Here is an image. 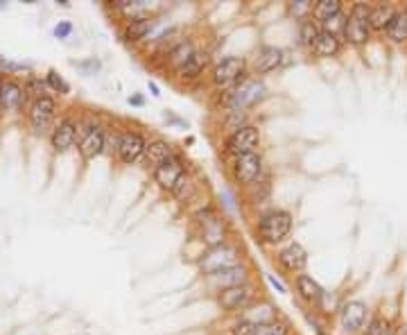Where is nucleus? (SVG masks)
<instances>
[{"label": "nucleus", "mask_w": 407, "mask_h": 335, "mask_svg": "<svg viewBox=\"0 0 407 335\" xmlns=\"http://www.w3.org/2000/svg\"><path fill=\"white\" fill-rule=\"evenodd\" d=\"M3 79H5V75H3V73H0V84H3Z\"/></svg>", "instance_id": "obj_44"}, {"label": "nucleus", "mask_w": 407, "mask_h": 335, "mask_svg": "<svg viewBox=\"0 0 407 335\" xmlns=\"http://www.w3.org/2000/svg\"><path fill=\"white\" fill-rule=\"evenodd\" d=\"M73 23L71 21H59V23H57V25L52 28V34H55V37L57 39H68V37H71V34H73Z\"/></svg>", "instance_id": "obj_39"}, {"label": "nucleus", "mask_w": 407, "mask_h": 335, "mask_svg": "<svg viewBox=\"0 0 407 335\" xmlns=\"http://www.w3.org/2000/svg\"><path fill=\"white\" fill-rule=\"evenodd\" d=\"M297 32H299V45L310 55V50L315 48V43H317L319 34H321L319 23L312 21V16H310V18H306V21L297 23Z\"/></svg>", "instance_id": "obj_29"}, {"label": "nucleus", "mask_w": 407, "mask_h": 335, "mask_svg": "<svg viewBox=\"0 0 407 335\" xmlns=\"http://www.w3.org/2000/svg\"><path fill=\"white\" fill-rule=\"evenodd\" d=\"M251 274H253L251 265L244 261V263L236 265V268H229V270H222V272H217V274L204 276V285L215 295L219 290H227V288L251 283Z\"/></svg>", "instance_id": "obj_17"}, {"label": "nucleus", "mask_w": 407, "mask_h": 335, "mask_svg": "<svg viewBox=\"0 0 407 335\" xmlns=\"http://www.w3.org/2000/svg\"><path fill=\"white\" fill-rule=\"evenodd\" d=\"M208 71H211V52L204 48H197V52L174 75H177V79L183 84H195L200 82Z\"/></svg>", "instance_id": "obj_21"}, {"label": "nucleus", "mask_w": 407, "mask_h": 335, "mask_svg": "<svg viewBox=\"0 0 407 335\" xmlns=\"http://www.w3.org/2000/svg\"><path fill=\"white\" fill-rule=\"evenodd\" d=\"M130 105H143V98L141 96H132L130 98Z\"/></svg>", "instance_id": "obj_42"}, {"label": "nucleus", "mask_w": 407, "mask_h": 335, "mask_svg": "<svg viewBox=\"0 0 407 335\" xmlns=\"http://www.w3.org/2000/svg\"><path fill=\"white\" fill-rule=\"evenodd\" d=\"M267 98V84L263 77H253L249 75L244 79L242 84H238L234 91H229V93H222L219 102H222V107L227 111H249L253 109L256 105H260V102Z\"/></svg>", "instance_id": "obj_6"}, {"label": "nucleus", "mask_w": 407, "mask_h": 335, "mask_svg": "<svg viewBox=\"0 0 407 335\" xmlns=\"http://www.w3.org/2000/svg\"><path fill=\"white\" fill-rule=\"evenodd\" d=\"M28 107L25 86L18 77H5L0 84V111L3 113H18Z\"/></svg>", "instance_id": "obj_19"}, {"label": "nucleus", "mask_w": 407, "mask_h": 335, "mask_svg": "<svg viewBox=\"0 0 407 335\" xmlns=\"http://www.w3.org/2000/svg\"><path fill=\"white\" fill-rule=\"evenodd\" d=\"M405 9H407V5H405Z\"/></svg>", "instance_id": "obj_45"}, {"label": "nucleus", "mask_w": 407, "mask_h": 335, "mask_svg": "<svg viewBox=\"0 0 407 335\" xmlns=\"http://www.w3.org/2000/svg\"><path fill=\"white\" fill-rule=\"evenodd\" d=\"M385 39L391 45H399V48L407 45V9L405 7H401L399 14L389 23V28L385 30Z\"/></svg>", "instance_id": "obj_28"}, {"label": "nucleus", "mask_w": 407, "mask_h": 335, "mask_svg": "<svg viewBox=\"0 0 407 335\" xmlns=\"http://www.w3.org/2000/svg\"><path fill=\"white\" fill-rule=\"evenodd\" d=\"M197 52V45L195 41L188 37V39H177L172 45H170V50L166 52V66L170 68L172 73H177L179 68L190 59V57Z\"/></svg>", "instance_id": "obj_25"}, {"label": "nucleus", "mask_w": 407, "mask_h": 335, "mask_svg": "<svg viewBox=\"0 0 407 335\" xmlns=\"http://www.w3.org/2000/svg\"><path fill=\"white\" fill-rule=\"evenodd\" d=\"M369 3H353L346 11V25H344V34H342V41L344 45H351V48L362 50L371 43V32L369 25Z\"/></svg>", "instance_id": "obj_7"}, {"label": "nucleus", "mask_w": 407, "mask_h": 335, "mask_svg": "<svg viewBox=\"0 0 407 335\" xmlns=\"http://www.w3.org/2000/svg\"><path fill=\"white\" fill-rule=\"evenodd\" d=\"M79 138V118L73 113H62L48 134V141L55 154H66L77 145Z\"/></svg>", "instance_id": "obj_14"}, {"label": "nucleus", "mask_w": 407, "mask_h": 335, "mask_svg": "<svg viewBox=\"0 0 407 335\" xmlns=\"http://www.w3.org/2000/svg\"><path fill=\"white\" fill-rule=\"evenodd\" d=\"M344 25H346V9L344 11H340L337 16H333V18H328L326 23H321V30L323 32H331V34H335V37H342L344 34Z\"/></svg>", "instance_id": "obj_37"}, {"label": "nucleus", "mask_w": 407, "mask_h": 335, "mask_svg": "<svg viewBox=\"0 0 407 335\" xmlns=\"http://www.w3.org/2000/svg\"><path fill=\"white\" fill-rule=\"evenodd\" d=\"M120 134H122V127L120 125L107 123V145H104V154H109V157L115 159V152H118V143H120Z\"/></svg>", "instance_id": "obj_36"}, {"label": "nucleus", "mask_w": 407, "mask_h": 335, "mask_svg": "<svg viewBox=\"0 0 407 335\" xmlns=\"http://www.w3.org/2000/svg\"><path fill=\"white\" fill-rule=\"evenodd\" d=\"M265 276H267V281H270V285L274 288V290H276V293H281V295H287V288H285V285H283L281 281H278V279H276V276H272V274H265Z\"/></svg>", "instance_id": "obj_41"}, {"label": "nucleus", "mask_w": 407, "mask_h": 335, "mask_svg": "<svg viewBox=\"0 0 407 335\" xmlns=\"http://www.w3.org/2000/svg\"><path fill=\"white\" fill-rule=\"evenodd\" d=\"M263 145V132L258 125L247 123L240 125L238 130L229 132L222 141V152L227 159H234L240 154H251V152H260Z\"/></svg>", "instance_id": "obj_9"}, {"label": "nucleus", "mask_w": 407, "mask_h": 335, "mask_svg": "<svg viewBox=\"0 0 407 335\" xmlns=\"http://www.w3.org/2000/svg\"><path fill=\"white\" fill-rule=\"evenodd\" d=\"M149 91H152V96H154V98H159V96H161V93H159V86H156L154 82H149Z\"/></svg>", "instance_id": "obj_43"}, {"label": "nucleus", "mask_w": 407, "mask_h": 335, "mask_svg": "<svg viewBox=\"0 0 407 335\" xmlns=\"http://www.w3.org/2000/svg\"><path fill=\"white\" fill-rule=\"evenodd\" d=\"M45 84H48L50 93H59V96L71 93V84H68L66 79L55 71V68H50V71L45 73Z\"/></svg>", "instance_id": "obj_35"}, {"label": "nucleus", "mask_w": 407, "mask_h": 335, "mask_svg": "<svg viewBox=\"0 0 407 335\" xmlns=\"http://www.w3.org/2000/svg\"><path fill=\"white\" fill-rule=\"evenodd\" d=\"M342 50H344L342 37H335V34L321 30L319 39L315 43V48L310 50V55L315 57V59H335V57L342 55Z\"/></svg>", "instance_id": "obj_27"}, {"label": "nucleus", "mask_w": 407, "mask_h": 335, "mask_svg": "<svg viewBox=\"0 0 407 335\" xmlns=\"http://www.w3.org/2000/svg\"><path fill=\"white\" fill-rule=\"evenodd\" d=\"M23 86H25L28 102L50 96V89H48V84H45V77L41 79V77H37V75H30V77L25 79V82H23Z\"/></svg>", "instance_id": "obj_32"}, {"label": "nucleus", "mask_w": 407, "mask_h": 335, "mask_svg": "<svg viewBox=\"0 0 407 335\" xmlns=\"http://www.w3.org/2000/svg\"><path fill=\"white\" fill-rule=\"evenodd\" d=\"M188 161L183 159V154H172L166 164H161L159 168L152 170V179L163 193H172L179 183L188 177Z\"/></svg>", "instance_id": "obj_15"}, {"label": "nucleus", "mask_w": 407, "mask_h": 335, "mask_svg": "<svg viewBox=\"0 0 407 335\" xmlns=\"http://www.w3.org/2000/svg\"><path fill=\"white\" fill-rule=\"evenodd\" d=\"M25 118H28L32 134H37V136L50 134L57 118H59V102H57L52 96L32 100L25 107Z\"/></svg>", "instance_id": "obj_10"}, {"label": "nucleus", "mask_w": 407, "mask_h": 335, "mask_svg": "<svg viewBox=\"0 0 407 335\" xmlns=\"http://www.w3.org/2000/svg\"><path fill=\"white\" fill-rule=\"evenodd\" d=\"M238 317L251 322L253 327H263V324H270V322L278 319L281 315H278V306H274L272 302H267V299H256V302Z\"/></svg>", "instance_id": "obj_24"}, {"label": "nucleus", "mask_w": 407, "mask_h": 335, "mask_svg": "<svg viewBox=\"0 0 407 335\" xmlns=\"http://www.w3.org/2000/svg\"><path fill=\"white\" fill-rule=\"evenodd\" d=\"M389 335H407V322H391V331Z\"/></svg>", "instance_id": "obj_40"}, {"label": "nucleus", "mask_w": 407, "mask_h": 335, "mask_svg": "<svg viewBox=\"0 0 407 335\" xmlns=\"http://www.w3.org/2000/svg\"><path fill=\"white\" fill-rule=\"evenodd\" d=\"M285 11L292 21L301 23V21H306V18L312 16V3H310V0H294V3H287Z\"/></svg>", "instance_id": "obj_34"}, {"label": "nucleus", "mask_w": 407, "mask_h": 335, "mask_svg": "<svg viewBox=\"0 0 407 335\" xmlns=\"http://www.w3.org/2000/svg\"><path fill=\"white\" fill-rule=\"evenodd\" d=\"M193 225H195V236L202 242L206 249L224 245L234 236V227H231L229 217L224 213H219L215 204L200 206L193 213Z\"/></svg>", "instance_id": "obj_1"}, {"label": "nucleus", "mask_w": 407, "mask_h": 335, "mask_svg": "<svg viewBox=\"0 0 407 335\" xmlns=\"http://www.w3.org/2000/svg\"><path fill=\"white\" fill-rule=\"evenodd\" d=\"M249 75L251 73H249L247 57L227 55L211 66V71H208V84L222 96V93H229V91H234L238 84H242Z\"/></svg>", "instance_id": "obj_3"}, {"label": "nucleus", "mask_w": 407, "mask_h": 335, "mask_svg": "<svg viewBox=\"0 0 407 335\" xmlns=\"http://www.w3.org/2000/svg\"><path fill=\"white\" fill-rule=\"evenodd\" d=\"M285 66H287V50L278 48V45H260L256 50L253 59L249 62V73L253 77H260L281 71Z\"/></svg>", "instance_id": "obj_16"}, {"label": "nucleus", "mask_w": 407, "mask_h": 335, "mask_svg": "<svg viewBox=\"0 0 407 335\" xmlns=\"http://www.w3.org/2000/svg\"><path fill=\"white\" fill-rule=\"evenodd\" d=\"M240 263H244V249L236 240H229V242H224V245L204 249L200 256L195 259V265H197V270H200L202 276H211V274H217L222 270L236 268V265H240Z\"/></svg>", "instance_id": "obj_5"}, {"label": "nucleus", "mask_w": 407, "mask_h": 335, "mask_svg": "<svg viewBox=\"0 0 407 335\" xmlns=\"http://www.w3.org/2000/svg\"><path fill=\"white\" fill-rule=\"evenodd\" d=\"M389 331H391V319L382 313H374L360 335H389Z\"/></svg>", "instance_id": "obj_31"}, {"label": "nucleus", "mask_w": 407, "mask_h": 335, "mask_svg": "<svg viewBox=\"0 0 407 335\" xmlns=\"http://www.w3.org/2000/svg\"><path fill=\"white\" fill-rule=\"evenodd\" d=\"M256 299H258V290H256L253 283H244L236 288H227V290L215 293V302L219 310L227 315H240L244 313Z\"/></svg>", "instance_id": "obj_12"}, {"label": "nucleus", "mask_w": 407, "mask_h": 335, "mask_svg": "<svg viewBox=\"0 0 407 335\" xmlns=\"http://www.w3.org/2000/svg\"><path fill=\"white\" fill-rule=\"evenodd\" d=\"M340 11H344L342 0H319V3H312V21H317L321 25V23L340 14Z\"/></svg>", "instance_id": "obj_30"}, {"label": "nucleus", "mask_w": 407, "mask_h": 335, "mask_svg": "<svg viewBox=\"0 0 407 335\" xmlns=\"http://www.w3.org/2000/svg\"><path fill=\"white\" fill-rule=\"evenodd\" d=\"M274 261H276V265H278V268H281L285 274L297 276V274H301V272H306L310 259H308L306 247L301 245V242L290 240V242H285L283 247H278V251L274 254Z\"/></svg>", "instance_id": "obj_18"}, {"label": "nucleus", "mask_w": 407, "mask_h": 335, "mask_svg": "<svg viewBox=\"0 0 407 335\" xmlns=\"http://www.w3.org/2000/svg\"><path fill=\"white\" fill-rule=\"evenodd\" d=\"M371 317V310L360 299H348L337 308V329L342 335H360Z\"/></svg>", "instance_id": "obj_11"}, {"label": "nucleus", "mask_w": 407, "mask_h": 335, "mask_svg": "<svg viewBox=\"0 0 407 335\" xmlns=\"http://www.w3.org/2000/svg\"><path fill=\"white\" fill-rule=\"evenodd\" d=\"M156 28V18L152 14L145 16H134V18H125V23L120 25V37L125 43H143L149 41L152 37V30Z\"/></svg>", "instance_id": "obj_20"}, {"label": "nucleus", "mask_w": 407, "mask_h": 335, "mask_svg": "<svg viewBox=\"0 0 407 335\" xmlns=\"http://www.w3.org/2000/svg\"><path fill=\"white\" fill-rule=\"evenodd\" d=\"M229 172H231V179L238 188H249L253 183L263 181L270 172H267L265 166V157L260 152H251V154H240L229 159Z\"/></svg>", "instance_id": "obj_8"}, {"label": "nucleus", "mask_w": 407, "mask_h": 335, "mask_svg": "<svg viewBox=\"0 0 407 335\" xmlns=\"http://www.w3.org/2000/svg\"><path fill=\"white\" fill-rule=\"evenodd\" d=\"M256 335H294V329L287 319L278 317V319L270 322V324H263L256 329Z\"/></svg>", "instance_id": "obj_33"}, {"label": "nucleus", "mask_w": 407, "mask_h": 335, "mask_svg": "<svg viewBox=\"0 0 407 335\" xmlns=\"http://www.w3.org/2000/svg\"><path fill=\"white\" fill-rule=\"evenodd\" d=\"M399 5L394 3H376L369 7V25L374 34H385V30L389 28V23L394 21V16L399 14Z\"/></svg>", "instance_id": "obj_26"}, {"label": "nucleus", "mask_w": 407, "mask_h": 335, "mask_svg": "<svg viewBox=\"0 0 407 335\" xmlns=\"http://www.w3.org/2000/svg\"><path fill=\"white\" fill-rule=\"evenodd\" d=\"M149 138L145 132L136 130V127H122L120 134V143H118V152H115V161L122 166H136L141 164L145 157Z\"/></svg>", "instance_id": "obj_13"}, {"label": "nucleus", "mask_w": 407, "mask_h": 335, "mask_svg": "<svg viewBox=\"0 0 407 335\" xmlns=\"http://www.w3.org/2000/svg\"><path fill=\"white\" fill-rule=\"evenodd\" d=\"M172 154H177V149H174V145L168 141V138H161V136L149 138L147 149H145V157H143V164H145V168L154 170L161 164H166V161Z\"/></svg>", "instance_id": "obj_23"}, {"label": "nucleus", "mask_w": 407, "mask_h": 335, "mask_svg": "<svg viewBox=\"0 0 407 335\" xmlns=\"http://www.w3.org/2000/svg\"><path fill=\"white\" fill-rule=\"evenodd\" d=\"M292 283H294V293H297V297L301 299V302H306L312 308H319L326 290L315 279H312L308 272H301V274L292 276Z\"/></svg>", "instance_id": "obj_22"}, {"label": "nucleus", "mask_w": 407, "mask_h": 335, "mask_svg": "<svg viewBox=\"0 0 407 335\" xmlns=\"http://www.w3.org/2000/svg\"><path fill=\"white\" fill-rule=\"evenodd\" d=\"M292 229H294V215L287 209H276V206L258 213L253 225L256 238L267 247L283 245V242L292 236Z\"/></svg>", "instance_id": "obj_2"}, {"label": "nucleus", "mask_w": 407, "mask_h": 335, "mask_svg": "<svg viewBox=\"0 0 407 335\" xmlns=\"http://www.w3.org/2000/svg\"><path fill=\"white\" fill-rule=\"evenodd\" d=\"M107 145V123L98 113H86L79 118V138H77V152L81 161H96L104 154Z\"/></svg>", "instance_id": "obj_4"}, {"label": "nucleus", "mask_w": 407, "mask_h": 335, "mask_svg": "<svg viewBox=\"0 0 407 335\" xmlns=\"http://www.w3.org/2000/svg\"><path fill=\"white\" fill-rule=\"evenodd\" d=\"M256 329H258V327H253L251 322L238 317V319L234 322V324H231L229 335H256Z\"/></svg>", "instance_id": "obj_38"}]
</instances>
